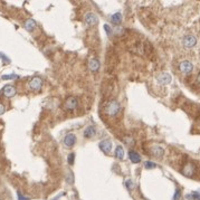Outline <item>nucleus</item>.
Here are the masks:
<instances>
[{
    "label": "nucleus",
    "mask_w": 200,
    "mask_h": 200,
    "mask_svg": "<svg viewBox=\"0 0 200 200\" xmlns=\"http://www.w3.org/2000/svg\"><path fill=\"white\" fill-rule=\"evenodd\" d=\"M100 61L96 59V58H91L89 61V68H90L93 73H96L97 70H100Z\"/></svg>",
    "instance_id": "13"
},
{
    "label": "nucleus",
    "mask_w": 200,
    "mask_h": 200,
    "mask_svg": "<svg viewBox=\"0 0 200 200\" xmlns=\"http://www.w3.org/2000/svg\"><path fill=\"white\" fill-rule=\"evenodd\" d=\"M96 135V129L94 128V126H87L84 132H83V136L84 138H86V139H92L93 136H95Z\"/></svg>",
    "instance_id": "12"
},
{
    "label": "nucleus",
    "mask_w": 200,
    "mask_h": 200,
    "mask_svg": "<svg viewBox=\"0 0 200 200\" xmlns=\"http://www.w3.org/2000/svg\"><path fill=\"white\" fill-rule=\"evenodd\" d=\"M123 141H124V143H125L126 145H129V147H133V145L135 144V141L133 140L132 138H129V136L123 138Z\"/></svg>",
    "instance_id": "21"
},
{
    "label": "nucleus",
    "mask_w": 200,
    "mask_h": 200,
    "mask_svg": "<svg viewBox=\"0 0 200 200\" xmlns=\"http://www.w3.org/2000/svg\"><path fill=\"white\" fill-rule=\"evenodd\" d=\"M0 57L2 58V60H3L6 64H9V63H10V59L7 57V56H6V55H3V54H1V53H0Z\"/></svg>",
    "instance_id": "27"
},
{
    "label": "nucleus",
    "mask_w": 200,
    "mask_h": 200,
    "mask_svg": "<svg viewBox=\"0 0 200 200\" xmlns=\"http://www.w3.org/2000/svg\"><path fill=\"white\" fill-rule=\"evenodd\" d=\"M171 75L168 73H161L157 76V80L160 83L161 85H168L169 83H171Z\"/></svg>",
    "instance_id": "7"
},
{
    "label": "nucleus",
    "mask_w": 200,
    "mask_h": 200,
    "mask_svg": "<svg viewBox=\"0 0 200 200\" xmlns=\"http://www.w3.org/2000/svg\"><path fill=\"white\" fill-rule=\"evenodd\" d=\"M125 186H126V188L129 190H132L134 188V182L131 180V179H129V180H126V182H125Z\"/></svg>",
    "instance_id": "24"
},
{
    "label": "nucleus",
    "mask_w": 200,
    "mask_h": 200,
    "mask_svg": "<svg viewBox=\"0 0 200 200\" xmlns=\"http://www.w3.org/2000/svg\"><path fill=\"white\" fill-rule=\"evenodd\" d=\"M78 105V101L75 96H70L67 97L65 103H64V109L66 111H74Z\"/></svg>",
    "instance_id": "2"
},
{
    "label": "nucleus",
    "mask_w": 200,
    "mask_h": 200,
    "mask_svg": "<svg viewBox=\"0 0 200 200\" xmlns=\"http://www.w3.org/2000/svg\"><path fill=\"white\" fill-rule=\"evenodd\" d=\"M24 27L27 31H32L36 27V21L34 19H27L25 22H24Z\"/></svg>",
    "instance_id": "15"
},
{
    "label": "nucleus",
    "mask_w": 200,
    "mask_h": 200,
    "mask_svg": "<svg viewBox=\"0 0 200 200\" xmlns=\"http://www.w3.org/2000/svg\"><path fill=\"white\" fill-rule=\"evenodd\" d=\"M65 180H66V182H67L68 184H73V183H74V174H73L72 171H68V172L66 173Z\"/></svg>",
    "instance_id": "20"
},
{
    "label": "nucleus",
    "mask_w": 200,
    "mask_h": 200,
    "mask_svg": "<svg viewBox=\"0 0 200 200\" xmlns=\"http://www.w3.org/2000/svg\"><path fill=\"white\" fill-rule=\"evenodd\" d=\"M144 166H145L147 169H154V168H157V164L154 162H152V161H147L144 163Z\"/></svg>",
    "instance_id": "22"
},
{
    "label": "nucleus",
    "mask_w": 200,
    "mask_h": 200,
    "mask_svg": "<svg viewBox=\"0 0 200 200\" xmlns=\"http://www.w3.org/2000/svg\"><path fill=\"white\" fill-rule=\"evenodd\" d=\"M100 149L104 153H110L112 150V142L110 140H103L100 142Z\"/></svg>",
    "instance_id": "10"
},
{
    "label": "nucleus",
    "mask_w": 200,
    "mask_h": 200,
    "mask_svg": "<svg viewBox=\"0 0 200 200\" xmlns=\"http://www.w3.org/2000/svg\"><path fill=\"white\" fill-rule=\"evenodd\" d=\"M84 19L86 21V24L90 25V26H95V25L99 24V18H97V16H96L95 14H93V12L86 14L85 17H84Z\"/></svg>",
    "instance_id": "6"
},
{
    "label": "nucleus",
    "mask_w": 200,
    "mask_h": 200,
    "mask_svg": "<svg viewBox=\"0 0 200 200\" xmlns=\"http://www.w3.org/2000/svg\"><path fill=\"white\" fill-rule=\"evenodd\" d=\"M75 142H76V136L74 134L70 133V134H66L65 135V138H64V144L67 148H72L75 144Z\"/></svg>",
    "instance_id": "11"
},
{
    "label": "nucleus",
    "mask_w": 200,
    "mask_h": 200,
    "mask_svg": "<svg viewBox=\"0 0 200 200\" xmlns=\"http://www.w3.org/2000/svg\"><path fill=\"white\" fill-rule=\"evenodd\" d=\"M104 29L106 30V32H107V35H112V32H113V31H112V29H111L110 28V26H109V25H104Z\"/></svg>",
    "instance_id": "28"
},
{
    "label": "nucleus",
    "mask_w": 200,
    "mask_h": 200,
    "mask_svg": "<svg viewBox=\"0 0 200 200\" xmlns=\"http://www.w3.org/2000/svg\"><path fill=\"white\" fill-rule=\"evenodd\" d=\"M182 44H183V46H184L186 48H192V47H195L196 44H197V38H196L193 35H187V36L183 37Z\"/></svg>",
    "instance_id": "3"
},
{
    "label": "nucleus",
    "mask_w": 200,
    "mask_h": 200,
    "mask_svg": "<svg viewBox=\"0 0 200 200\" xmlns=\"http://www.w3.org/2000/svg\"><path fill=\"white\" fill-rule=\"evenodd\" d=\"M29 87L32 91H40L43 87V80L40 77H34L29 82Z\"/></svg>",
    "instance_id": "5"
},
{
    "label": "nucleus",
    "mask_w": 200,
    "mask_h": 200,
    "mask_svg": "<svg viewBox=\"0 0 200 200\" xmlns=\"http://www.w3.org/2000/svg\"><path fill=\"white\" fill-rule=\"evenodd\" d=\"M2 93H3V95H5L6 97H12V96L16 95L17 90H16V87L12 86V85H6V86L3 87V90H2Z\"/></svg>",
    "instance_id": "9"
},
{
    "label": "nucleus",
    "mask_w": 200,
    "mask_h": 200,
    "mask_svg": "<svg viewBox=\"0 0 200 200\" xmlns=\"http://www.w3.org/2000/svg\"><path fill=\"white\" fill-rule=\"evenodd\" d=\"M187 200H200V192H197V191H193L191 193H188L186 196Z\"/></svg>",
    "instance_id": "18"
},
{
    "label": "nucleus",
    "mask_w": 200,
    "mask_h": 200,
    "mask_svg": "<svg viewBox=\"0 0 200 200\" xmlns=\"http://www.w3.org/2000/svg\"><path fill=\"white\" fill-rule=\"evenodd\" d=\"M179 70L182 72V73H184V74H188V73H191L192 70H193V65H192V63L189 61V60H184V61H182L180 65H179Z\"/></svg>",
    "instance_id": "8"
},
{
    "label": "nucleus",
    "mask_w": 200,
    "mask_h": 200,
    "mask_svg": "<svg viewBox=\"0 0 200 200\" xmlns=\"http://www.w3.org/2000/svg\"><path fill=\"white\" fill-rule=\"evenodd\" d=\"M19 76L16 75V74H12V75H2V80H15V78H18Z\"/></svg>",
    "instance_id": "23"
},
{
    "label": "nucleus",
    "mask_w": 200,
    "mask_h": 200,
    "mask_svg": "<svg viewBox=\"0 0 200 200\" xmlns=\"http://www.w3.org/2000/svg\"><path fill=\"white\" fill-rule=\"evenodd\" d=\"M151 153H152V155H154L155 158H162L163 154H164V149L161 148V147L155 145V147H153V148L151 149Z\"/></svg>",
    "instance_id": "14"
},
{
    "label": "nucleus",
    "mask_w": 200,
    "mask_h": 200,
    "mask_svg": "<svg viewBox=\"0 0 200 200\" xmlns=\"http://www.w3.org/2000/svg\"><path fill=\"white\" fill-rule=\"evenodd\" d=\"M115 157H116V159H120V160H122V159L124 158V149H123L122 145H118V147H116Z\"/></svg>",
    "instance_id": "17"
},
{
    "label": "nucleus",
    "mask_w": 200,
    "mask_h": 200,
    "mask_svg": "<svg viewBox=\"0 0 200 200\" xmlns=\"http://www.w3.org/2000/svg\"><path fill=\"white\" fill-rule=\"evenodd\" d=\"M181 197V191L180 189H176V192H174V196H173V200H179Z\"/></svg>",
    "instance_id": "26"
},
{
    "label": "nucleus",
    "mask_w": 200,
    "mask_h": 200,
    "mask_svg": "<svg viewBox=\"0 0 200 200\" xmlns=\"http://www.w3.org/2000/svg\"><path fill=\"white\" fill-rule=\"evenodd\" d=\"M197 82H198V83L200 84V73L198 74V76H197Z\"/></svg>",
    "instance_id": "31"
},
{
    "label": "nucleus",
    "mask_w": 200,
    "mask_h": 200,
    "mask_svg": "<svg viewBox=\"0 0 200 200\" xmlns=\"http://www.w3.org/2000/svg\"><path fill=\"white\" fill-rule=\"evenodd\" d=\"M5 111H6V107H5V105H3L2 103H0V115H2V114L5 113Z\"/></svg>",
    "instance_id": "30"
},
{
    "label": "nucleus",
    "mask_w": 200,
    "mask_h": 200,
    "mask_svg": "<svg viewBox=\"0 0 200 200\" xmlns=\"http://www.w3.org/2000/svg\"><path fill=\"white\" fill-rule=\"evenodd\" d=\"M111 19H112V21L114 24H120L121 20H122V15H121L120 12H116V14H114V15L111 16Z\"/></svg>",
    "instance_id": "19"
},
{
    "label": "nucleus",
    "mask_w": 200,
    "mask_h": 200,
    "mask_svg": "<svg viewBox=\"0 0 200 200\" xmlns=\"http://www.w3.org/2000/svg\"><path fill=\"white\" fill-rule=\"evenodd\" d=\"M17 195H18V200H29V198H28V197H24V196L20 193L19 191H18V193H17Z\"/></svg>",
    "instance_id": "29"
},
{
    "label": "nucleus",
    "mask_w": 200,
    "mask_h": 200,
    "mask_svg": "<svg viewBox=\"0 0 200 200\" xmlns=\"http://www.w3.org/2000/svg\"><path fill=\"white\" fill-rule=\"evenodd\" d=\"M129 158H130L131 162H133V163H139V162H141V155L138 152L129 151Z\"/></svg>",
    "instance_id": "16"
},
{
    "label": "nucleus",
    "mask_w": 200,
    "mask_h": 200,
    "mask_svg": "<svg viewBox=\"0 0 200 200\" xmlns=\"http://www.w3.org/2000/svg\"><path fill=\"white\" fill-rule=\"evenodd\" d=\"M121 111V105L118 101L112 100L109 101L105 105H104V113L109 116H116Z\"/></svg>",
    "instance_id": "1"
},
{
    "label": "nucleus",
    "mask_w": 200,
    "mask_h": 200,
    "mask_svg": "<svg viewBox=\"0 0 200 200\" xmlns=\"http://www.w3.org/2000/svg\"><path fill=\"white\" fill-rule=\"evenodd\" d=\"M60 196H63V195H60ZM60 196H59V197H60ZM59 197H58V198H55L54 200H58V199H59Z\"/></svg>",
    "instance_id": "32"
},
{
    "label": "nucleus",
    "mask_w": 200,
    "mask_h": 200,
    "mask_svg": "<svg viewBox=\"0 0 200 200\" xmlns=\"http://www.w3.org/2000/svg\"><path fill=\"white\" fill-rule=\"evenodd\" d=\"M74 159H75V153H70L68 154V164L70 166L74 164Z\"/></svg>",
    "instance_id": "25"
},
{
    "label": "nucleus",
    "mask_w": 200,
    "mask_h": 200,
    "mask_svg": "<svg viewBox=\"0 0 200 200\" xmlns=\"http://www.w3.org/2000/svg\"><path fill=\"white\" fill-rule=\"evenodd\" d=\"M195 171H196V167H195V164L193 163H191V162H189V163H187L183 168H182V174L183 176H186V177H191V176H193L195 174Z\"/></svg>",
    "instance_id": "4"
}]
</instances>
